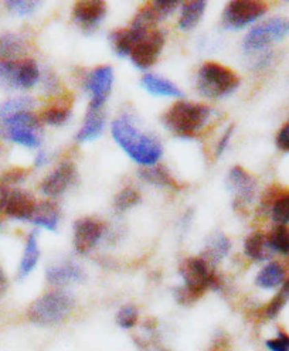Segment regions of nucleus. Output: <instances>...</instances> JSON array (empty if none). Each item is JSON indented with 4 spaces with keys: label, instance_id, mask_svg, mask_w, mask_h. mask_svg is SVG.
Masks as SVG:
<instances>
[{
    "label": "nucleus",
    "instance_id": "1",
    "mask_svg": "<svg viewBox=\"0 0 289 351\" xmlns=\"http://www.w3.org/2000/svg\"><path fill=\"white\" fill-rule=\"evenodd\" d=\"M113 136L126 155L143 167L157 165L162 156V145L159 141L141 134L128 117L118 118L113 122Z\"/></svg>",
    "mask_w": 289,
    "mask_h": 351
},
{
    "label": "nucleus",
    "instance_id": "2",
    "mask_svg": "<svg viewBox=\"0 0 289 351\" xmlns=\"http://www.w3.org/2000/svg\"><path fill=\"white\" fill-rule=\"evenodd\" d=\"M183 287L174 289L176 300L182 304H192L202 298L209 289H220L221 280L213 267L203 258H187L181 267Z\"/></svg>",
    "mask_w": 289,
    "mask_h": 351
},
{
    "label": "nucleus",
    "instance_id": "3",
    "mask_svg": "<svg viewBox=\"0 0 289 351\" xmlns=\"http://www.w3.org/2000/svg\"><path fill=\"white\" fill-rule=\"evenodd\" d=\"M74 296L67 291H51L36 299L27 309V319L37 326H54L69 317L74 309Z\"/></svg>",
    "mask_w": 289,
    "mask_h": 351
},
{
    "label": "nucleus",
    "instance_id": "4",
    "mask_svg": "<svg viewBox=\"0 0 289 351\" xmlns=\"http://www.w3.org/2000/svg\"><path fill=\"white\" fill-rule=\"evenodd\" d=\"M210 115L211 109L206 105L179 101L163 115L162 122L173 134L190 138L207 123Z\"/></svg>",
    "mask_w": 289,
    "mask_h": 351
},
{
    "label": "nucleus",
    "instance_id": "5",
    "mask_svg": "<svg viewBox=\"0 0 289 351\" xmlns=\"http://www.w3.org/2000/svg\"><path fill=\"white\" fill-rule=\"evenodd\" d=\"M240 85L238 75L218 62H206L197 74V90L207 98L231 95Z\"/></svg>",
    "mask_w": 289,
    "mask_h": 351
},
{
    "label": "nucleus",
    "instance_id": "6",
    "mask_svg": "<svg viewBox=\"0 0 289 351\" xmlns=\"http://www.w3.org/2000/svg\"><path fill=\"white\" fill-rule=\"evenodd\" d=\"M40 130L41 121L32 111L0 119V136L26 147L40 146Z\"/></svg>",
    "mask_w": 289,
    "mask_h": 351
},
{
    "label": "nucleus",
    "instance_id": "7",
    "mask_svg": "<svg viewBox=\"0 0 289 351\" xmlns=\"http://www.w3.org/2000/svg\"><path fill=\"white\" fill-rule=\"evenodd\" d=\"M286 34H289V19L273 17L250 30L244 40V49L246 51L262 50L273 43L281 41Z\"/></svg>",
    "mask_w": 289,
    "mask_h": 351
},
{
    "label": "nucleus",
    "instance_id": "8",
    "mask_svg": "<svg viewBox=\"0 0 289 351\" xmlns=\"http://www.w3.org/2000/svg\"><path fill=\"white\" fill-rule=\"evenodd\" d=\"M0 80L10 88H33L40 80V70L34 60L0 61Z\"/></svg>",
    "mask_w": 289,
    "mask_h": 351
},
{
    "label": "nucleus",
    "instance_id": "9",
    "mask_svg": "<svg viewBox=\"0 0 289 351\" xmlns=\"http://www.w3.org/2000/svg\"><path fill=\"white\" fill-rule=\"evenodd\" d=\"M37 203L34 197L21 189L0 190V211L20 221H32Z\"/></svg>",
    "mask_w": 289,
    "mask_h": 351
},
{
    "label": "nucleus",
    "instance_id": "10",
    "mask_svg": "<svg viewBox=\"0 0 289 351\" xmlns=\"http://www.w3.org/2000/svg\"><path fill=\"white\" fill-rule=\"evenodd\" d=\"M266 12V5L255 0H234L223 13V25L230 30H240L254 23Z\"/></svg>",
    "mask_w": 289,
    "mask_h": 351
},
{
    "label": "nucleus",
    "instance_id": "11",
    "mask_svg": "<svg viewBox=\"0 0 289 351\" xmlns=\"http://www.w3.org/2000/svg\"><path fill=\"white\" fill-rule=\"evenodd\" d=\"M114 82V70L111 65H100L94 69L86 77L85 88L91 93V102L88 109L91 111H101L104 108Z\"/></svg>",
    "mask_w": 289,
    "mask_h": 351
},
{
    "label": "nucleus",
    "instance_id": "12",
    "mask_svg": "<svg viewBox=\"0 0 289 351\" xmlns=\"http://www.w3.org/2000/svg\"><path fill=\"white\" fill-rule=\"evenodd\" d=\"M165 47V34L161 30H153L143 36L130 53L132 64L139 70H146L154 64Z\"/></svg>",
    "mask_w": 289,
    "mask_h": 351
},
{
    "label": "nucleus",
    "instance_id": "13",
    "mask_svg": "<svg viewBox=\"0 0 289 351\" xmlns=\"http://www.w3.org/2000/svg\"><path fill=\"white\" fill-rule=\"evenodd\" d=\"M77 179L78 171L76 165L71 162H64L44 179L40 190L44 195L56 199V197L64 194L70 187H73Z\"/></svg>",
    "mask_w": 289,
    "mask_h": 351
},
{
    "label": "nucleus",
    "instance_id": "14",
    "mask_svg": "<svg viewBox=\"0 0 289 351\" xmlns=\"http://www.w3.org/2000/svg\"><path fill=\"white\" fill-rule=\"evenodd\" d=\"M102 237V226L93 218H81L74 224V248L80 254L91 252Z\"/></svg>",
    "mask_w": 289,
    "mask_h": 351
},
{
    "label": "nucleus",
    "instance_id": "15",
    "mask_svg": "<svg viewBox=\"0 0 289 351\" xmlns=\"http://www.w3.org/2000/svg\"><path fill=\"white\" fill-rule=\"evenodd\" d=\"M106 16V5L101 0H82L73 9V17L84 30H94Z\"/></svg>",
    "mask_w": 289,
    "mask_h": 351
},
{
    "label": "nucleus",
    "instance_id": "16",
    "mask_svg": "<svg viewBox=\"0 0 289 351\" xmlns=\"http://www.w3.org/2000/svg\"><path fill=\"white\" fill-rule=\"evenodd\" d=\"M227 187L234 194L235 200L240 203L253 202L257 191V182L251 174L240 166L230 170L227 178Z\"/></svg>",
    "mask_w": 289,
    "mask_h": 351
},
{
    "label": "nucleus",
    "instance_id": "17",
    "mask_svg": "<svg viewBox=\"0 0 289 351\" xmlns=\"http://www.w3.org/2000/svg\"><path fill=\"white\" fill-rule=\"evenodd\" d=\"M47 282L54 287H60V285L74 283V282H82L85 279V272L77 263L73 262H64L60 265L50 267L46 272Z\"/></svg>",
    "mask_w": 289,
    "mask_h": 351
},
{
    "label": "nucleus",
    "instance_id": "18",
    "mask_svg": "<svg viewBox=\"0 0 289 351\" xmlns=\"http://www.w3.org/2000/svg\"><path fill=\"white\" fill-rule=\"evenodd\" d=\"M27 53V41L17 33L0 34V61H20Z\"/></svg>",
    "mask_w": 289,
    "mask_h": 351
},
{
    "label": "nucleus",
    "instance_id": "19",
    "mask_svg": "<svg viewBox=\"0 0 289 351\" xmlns=\"http://www.w3.org/2000/svg\"><path fill=\"white\" fill-rule=\"evenodd\" d=\"M141 85L143 90L154 97H173V98H183V93L179 90V86L174 85L172 81L154 74H146L141 80Z\"/></svg>",
    "mask_w": 289,
    "mask_h": 351
},
{
    "label": "nucleus",
    "instance_id": "20",
    "mask_svg": "<svg viewBox=\"0 0 289 351\" xmlns=\"http://www.w3.org/2000/svg\"><path fill=\"white\" fill-rule=\"evenodd\" d=\"M146 34L148 33H145V32L129 27V29H124V30H115L113 34L109 36V40H111V43H113V47H114L115 53L119 57H126V56H130L133 47H135L138 41Z\"/></svg>",
    "mask_w": 289,
    "mask_h": 351
},
{
    "label": "nucleus",
    "instance_id": "21",
    "mask_svg": "<svg viewBox=\"0 0 289 351\" xmlns=\"http://www.w3.org/2000/svg\"><path fill=\"white\" fill-rule=\"evenodd\" d=\"M104 126H105V115L102 109L101 111H91V109H88L84 125L81 126L76 139L78 142L95 141L98 136H101Z\"/></svg>",
    "mask_w": 289,
    "mask_h": 351
},
{
    "label": "nucleus",
    "instance_id": "22",
    "mask_svg": "<svg viewBox=\"0 0 289 351\" xmlns=\"http://www.w3.org/2000/svg\"><path fill=\"white\" fill-rule=\"evenodd\" d=\"M230 248H231L230 239L224 234H216V235H211L210 239L207 241L206 250L200 258H203L210 267H214L224 256H227V254L230 252Z\"/></svg>",
    "mask_w": 289,
    "mask_h": 351
},
{
    "label": "nucleus",
    "instance_id": "23",
    "mask_svg": "<svg viewBox=\"0 0 289 351\" xmlns=\"http://www.w3.org/2000/svg\"><path fill=\"white\" fill-rule=\"evenodd\" d=\"M60 221V207L54 202L37 203L36 213L32 218V223L46 228L49 231H56Z\"/></svg>",
    "mask_w": 289,
    "mask_h": 351
},
{
    "label": "nucleus",
    "instance_id": "24",
    "mask_svg": "<svg viewBox=\"0 0 289 351\" xmlns=\"http://www.w3.org/2000/svg\"><path fill=\"white\" fill-rule=\"evenodd\" d=\"M141 179L146 180L148 183L159 187H170L174 190H179V184L174 180L173 176L169 170L162 165H153L149 167H143L139 170Z\"/></svg>",
    "mask_w": 289,
    "mask_h": 351
},
{
    "label": "nucleus",
    "instance_id": "25",
    "mask_svg": "<svg viewBox=\"0 0 289 351\" xmlns=\"http://www.w3.org/2000/svg\"><path fill=\"white\" fill-rule=\"evenodd\" d=\"M271 247L268 244V238H266L262 232H254L251 234L246 243H244V252L246 255L257 262L266 261L271 258Z\"/></svg>",
    "mask_w": 289,
    "mask_h": 351
},
{
    "label": "nucleus",
    "instance_id": "26",
    "mask_svg": "<svg viewBox=\"0 0 289 351\" xmlns=\"http://www.w3.org/2000/svg\"><path fill=\"white\" fill-rule=\"evenodd\" d=\"M285 282V268L279 262H270L255 278V283L262 289H274Z\"/></svg>",
    "mask_w": 289,
    "mask_h": 351
},
{
    "label": "nucleus",
    "instance_id": "27",
    "mask_svg": "<svg viewBox=\"0 0 289 351\" xmlns=\"http://www.w3.org/2000/svg\"><path fill=\"white\" fill-rule=\"evenodd\" d=\"M206 12V2L205 0H193V2L183 3L181 19H179V27L185 32L193 30L198 21L202 20Z\"/></svg>",
    "mask_w": 289,
    "mask_h": 351
},
{
    "label": "nucleus",
    "instance_id": "28",
    "mask_svg": "<svg viewBox=\"0 0 289 351\" xmlns=\"http://www.w3.org/2000/svg\"><path fill=\"white\" fill-rule=\"evenodd\" d=\"M38 258H40V248H38V241H37V231H33L27 238L25 254H23V258H21L20 267H19L20 279L26 278L33 272V269L36 268L38 262Z\"/></svg>",
    "mask_w": 289,
    "mask_h": 351
},
{
    "label": "nucleus",
    "instance_id": "29",
    "mask_svg": "<svg viewBox=\"0 0 289 351\" xmlns=\"http://www.w3.org/2000/svg\"><path fill=\"white\" fill-rule=\"evenodd\" d=\"M34 104L36 102L32 97L10 98L0 104V119L9 118L20 112H30V109L34 106Z\"/></svg>",
    "mask_w": 289,
    "mask_h": 351
},
{
    "label": "nucleus",
    "instance_id": "30",
    "mask_svg": "<svg viewBox=\"0 0 289 351\" xmlns=\"http://www.w3.org/2000/svg\"><path fill=\"white\" fill-rule=\"evenodd\" d=\"M289 300V278L285 279L279 292L266 303V306L262 309V317L264 319H275L281 311L285 307V304Z\"/></svg>",
    "mask_w": 289,
    "mask_h": 351
},
{
    "label": "nucleus",
    "instance_id": "31",
    "mask_svg": "<svg viewBox=\"0 0 289 351\" xmlns=\"http://www.w3.org/2000/svg\"><path fill=\"white\" fill-rule=\"evenodd\" d=\"M71 117V105L69 104H57L44 111L41 121L53 126H61Z\"/></svg>",
    "mask_w": 289,
    "mask_h": 351
},
{
    "label": "nucleus",
    "instance_id": "32",
    "mask_svg": "<svg viewBox=\"0 0 289 351\" xmlns=\"http://www.w3.org/2000/svg\"><path fill=\"white\" fill-rule=\"evenodd\" d=\"M266 238L273 251L289 255V226H277Z\"/></svg>",
    "mask_w": 289,
    "mask_h": 351
},
{
    "label": "nucleus",
    "instance_id": "33",
    "mask_svg": "<svg viewBox=\"0 0 289 351\" xmlns=\"http://www.w3.org/2000/svg\"><path fill=\"white\" fill-rule=\"evenodd\" d=\"M139 203H141V194L135 189H130V187L121 190L114 200V206L119 213L135 207Z\"/></svg>",
    "mask_w": 289,
    "mask_h": 351
},
{
    "label": "nucleus",
    "instance_id": "34",
    "mask_svg": "<svg viewBox=\"0 0 289 351\" xmlns=\"http://www.w3.org/2000/svg\"><path fill=\"white\" fill-rule=\"evenodd\" d=\"M273 219L278 226H288L289 223V193L278 195L273 206Z\"/></svg>",
    "mask_w": 289,
    "mask_h": 351
},
{
    "label": "nucleus",
    "instance_id": "35",
    "mask_svg": "<svg viewBox=\"0 0 289 351\" xmlns=\"http://www.w3.org/2000/svg\"><path fill=\"white\" fill-rule=\"evenodd\" d=\"M27 173H29L27 170L20 169V167L8 170L6 173L0 176V190L17 187L20 183H23L26 180Z\"/></svg>",
    "mask_w": 289,
    "mask_h": 351
},
{
    "label": "nucleus",
    "instance_id": "36",
    "mask_svg": "<svg viewBox=\"0 0 289 351\" xmlns=\"http://www.w3.org/2000/svg\"><path fill=\"white\" fill-rule=\"evenodd\" d=\"M37 6H38V3L32 2V0H8L6 2V9L12 14L19 16V17L30 16L32 13H34Z\"/></svg>",
    "mask_w": 289,
    "mask_h": 351
},
{
    "label": "nucleus",
    "instance_id": "37",
    "mask_svg": "<svg viewBox=\"0 0 289 351\" xmlns=\"http://www.w3.org/2000/svg\"><path fill=\"white\" fill-rule=\"evenodd\" d=\"M138 319H139V312L133 304L124 306L117 315V323L122 328H132L138 323Z\"/></svg>",
    "mask_w": 289,
    "mask_h": 351
},
{
    "label": "nucleus",
    "instance_id": "38",
    "mask_svg": "<svg viewBox=\"0 0 289 351\" xmlns=\"http://www.w3.org/2000/svg\"><path fill=\"white\" fill-rule=\"evenodd\" d=\"M179 2H174V0H158V2H152L148 5L150 10L154 13L159 20L170 16L177 8H179Z\"/></svg>",
    "mask_w": 289,
    "mask_h": 351
},
{
    "label": "nucleus",
    "instance_id": "39",
    "mask_svg": "<svg viewBox=\"0 0 289 351\" xmlns=\"http://www.w3.org/2000/svg\"><path fill=\"white\" fill-rule=\"evenodd\" d=\"M265 346L270 351H289V333L284 328H278L277 336L266 341Z\"/></svg>",
    "mask_w": 289,
    "mask_h": 351
},
{
    "label": "nucleus",
    "instance_id": "40",
    "mask_svg": "<svg viewBox=\"0 0 289 351\" xmlns=\"http://www.w3.org/2000/svg\"><path fill=\"white\" fill-rule=\"evenodd\" d=\"M206 351H231V341L224 333H221L213 339L210 347Z\"/></svg>",
    "mask_w": 289,
    "mask_h": 351
},
{
    "label": "nucleus",
    "instance_id": "41",
    "mask_svg": "<svg viewBox=\"0 0 289 351\" xmlns=\"http://www.w3.org/2000/svg\"><path fill=\"white\" fill-rule=\"evenodd\" d=\"M277 146L284 152H289V122L281 128L277 135Z\"/></svg>",
    "mask_w": 289,
    "mask_h": 351
},
{
    "label": "nucleus",
    "instance_id": "42",
    "mask_svg": "<svg viewBox=\"0 0 289 351\" xmlns=\"http://www.w3.org/2000/svg\"><path fill=\"white\" fill-rule=\"evenodd\" d=\"M233 126H230L226 132H224V135H223V138L220 139V142H218V145H217V150H216V155L217 156H220L221 153H223L224 150H226V147H227V145H229V142H230V138H231V135H233Z\"/></svg>",
    "mask_w": 289,
    "mask_h": 351
},
{
    "label": "nucleus",
    "instance_id": "43",
    "mask_svg": "<svg viewBox=\"0 0 289 351\" xmlns=\"http://www.w3.org/2000/svg\"><path fill=\"white\" fill-rule=\"evenodd\" d=\"M9 287V282H8V276L5 274V271L0 267V299H2L8 291Z\"/></svg>",
    "mask_w": 289,
    "mask_h": 351
},
{
    "label": "nucleus",
    "instance_id": "44",
    "mask_svg": "<svg viewBox=\"0 0 289 351\" xmlns=\"http://www.w3.org/2000/svg\"><path fill=\"white\" fill-rule=\"evenodd\" d=\"M44 163H47V155H46V153H38L37 158H36V162H34L36 167H40Z\"/></svg>",
    "mask_w": 289,
    "mask_h": 351
},
{
    "label": "nucleus",
    "instance_id": "45",
    "mask_svg": "<svg viewBox=\"0 0 289 351\" xmlns=\"http://www.w3.org/2000/svg\"><path fill=\"white\" fill-rule=\"evenodd\" d=\"M0 155H2V147H0Z\"/></svg>",
    "mask_w": 289,
    "mask_h": 351
}]
</instances>
